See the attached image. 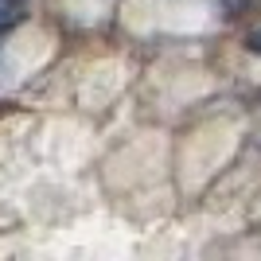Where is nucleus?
Listing matches in <instances>:
<instances>
[{"label": "nucleus", "instance_id": "f257e3e1", "mask_svg": "<svg viewBox=\"0 0 261 261\" xmlns=\"http://www.w3.org/2000/svg\"><path fill=\"white\" fill-rule=\"evenodd\" d=\"M28 4H32V0H0V32L23 20V16H28Z\"/></svg>", "mask_w": 261, "mask_h": 261}, {"label": "nucleus", "instance_id": "f03ea898", "mask_svg": "<svg viewBox=\"0 0 261 261\" xmlns=\"http://www.w3.org/2000/svg\"><path fill=\"white\" fill-rule=\"evenodd\" d=\"M246 51H253V55H261V28H253L250 35H246Z\"/></svg>", "mask_w": 261, "mask_h": 261}]
</instances>
